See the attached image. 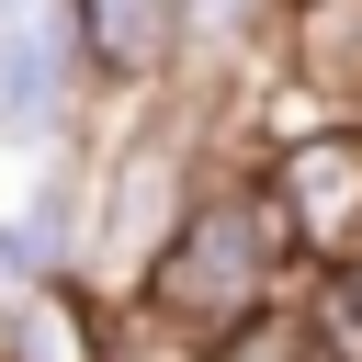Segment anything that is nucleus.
Segmentation results:
<instances>
[{"label": "nucleus", "mask_w": 362, "mask_h": 362, "mask_svg": "<svg viewBox=\"0 0 362 362\" xmlns=\"http://www.w3.org/2000/svg\"><path fill=\"white\" fill-rule=\"evenodd\" d=\"M34 294H57V260H45V238L23 226V204L0 215V305H34Z\"/></svg>", "instance_id": "9"}, {"label": "nucleus", "mask_w": 362, "mask_h": 362, "mask_svg": "<svg viewBox=\"0 0 362 362\" xmlns=\"http://www.w3.org/2000/svg\"><path fill=\"white\" fill-rule=\"evenodd\" d=\"M136 294L158 317H181L192 339H238L249 317H272V305L305 294V249H294V226H283V204L260 181V158H215L204 170L192 215L170 226V249L147 260Z\"/></svg>", "instance_id": "1"}, {"label": "nucleus", "mask_w": 362, "mask_h": 362, "mask_svg": "<svg viewBox=\"0 0 362 362\" xmlns=\"http://www.w3.org/2000/svg\"><path fill=\"white\" fill-rule=\"evenodd\" d=\"M272 34H283V0H192V68L249 79L272 57Z\"/></svg>", "instance_id": "7"}, {"label": "nucleus", "mask_w": 362, "mask_h": 362, "mask_svg": "<svg viewBox=\"0 0 362 362\" xmlns=\"http://www.w3.org/2000/svg\"><path fill=\"white\" fill-rule=\"evenodd\" d=\"M23 226L45 238L57 283H79V294H90V170H79V158H68V170H45V181L23 192Z\"/></svg>", "instance_id": "6"}, {"label": "nucleus", "mask_w": 362, "mask_h": 362, "mask_svg": "<svg viewBox=\"0 0 362 362\" xmlns=\"http://www.w3.org/2000/svg\"><path fill=\"white\" fill-rule=\"evenodd\" d=\"M11 328H23V305H0V362H11Z\"/></svg>", "instance_id": "10"}, {"label": "nucleus", "mask_w": 362, "mask_h": 362, "mask_svg": "<svg viewBox=\"0 0 362 362\" xmlns=\"http://www.w3.org/2000/svg\"><path fill=\"white\" fill-rule=\"evenodd\" d=\"M11 11H34V0H0V23H11Z\"/></svg>", "instance_id": "12"}, {"label": "nucleus", "mask_w": 362, "mask_h": 362, "mask_svg": "<svg viewBox=\"0 0 362 362\" xmlns=\"http://www.w3.org/2000/svg\"><path fill=\"white\" fill-rule=\"evenodd\" d=\"M339 283H351V294H362V249H351V260H339Z\"/></svg>", "instance_id": "11"}, {"label": "nucleus", "mask_w": 362, "mask_h": 362, "mask_svg": "<svg viewBox=\"0 0 362 362\" xmlns=\"http://www.w3.org/2000/svg\"><path fill=\"white\" fill-rule=\"evenodd\" d=\"M215 362H328V339L305 328V294H294V305H272V317H249L238 339H215Z\"/></svg>", "instance_id": "8"}, {"label": "nucleus", "mask_w": 362, "mask_h": 362, "mask_svg": "<svg viewBox=\"0 0 362 362\" xmlns=\"http://www.w3.org/2000/svg\"><path fill=\"white\" fill-rule=\"evenodd\" d=\"M351 113H362V90H351Z\"/></svg>", "instance_id": "13"}, {"label": "nucleus", "mask_w": 362, "mask_h": 362, "mask_svg": "<svg viewBox=\"0 0 362 362\" xmlns=\"http://www.w3.org/2000/svg\"><path fill=\"white\" fill-rule=\"evenodd\" d=\"M90 362H215V339H192V328L158 317L147 294H102V305H90Z\"/></svg>", "instance_id": "5"}, {"label": "nucleus", "mask_w": 362, "mask_h": 362, "mask_svg": "<svg viewBox=\"0 0 362 362\" xmlns=\"http://www.w3.org/2000/svg\"><path fill=\"white\" fill-rule=\"evenodd\" d=\"M79 90H90V45H79V11L68 0H34L0 23V147H57L79 124Z\"/></svg>", "instance_id": "3"}, {"label": "nucleus", "mask_w": 362, "mask_h": 362, "mask_svg": "<svg viewBox=\"0 0 362 362\" xmlns=\"http://www.w3.org/2000/svg\"><path fill=\"white\" fill-rule=\"evenodd\" d=\"M260 181H272L305 272H339L362 249V113H317L305 102L294 124L260 136Z\"/></svg>", "instance_id": "2"}, {"label": "nucleus", "mask_w": 362, "mask_h": 362, "mask_svg": "<svg viewBox=\"0 0 362 362\" xmlns=\"http://www.w3.org/2000/svg\"><path fill=\"white\" fill-rule=\"evenodd\" d=\"M68 11H79V45H90V79L113 102L181 90V68H192V0H68Z\"/></svg>", "instance_id": "4"}]
</instances>
